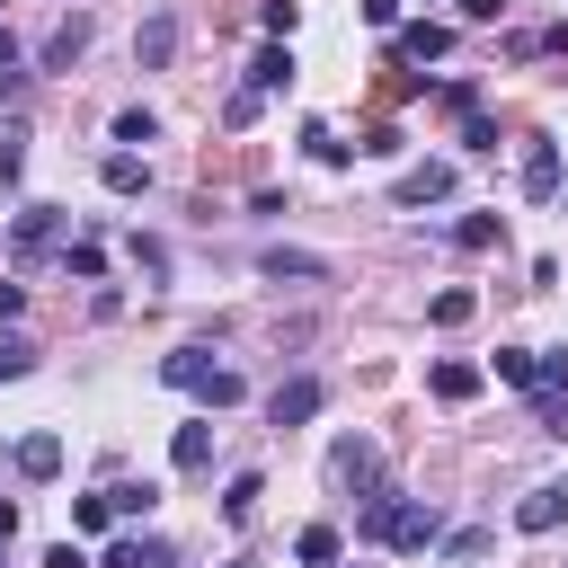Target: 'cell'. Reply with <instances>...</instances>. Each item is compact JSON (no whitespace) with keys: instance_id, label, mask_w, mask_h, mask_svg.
<instances>
[{"instance_id":"24","label":"cell","mask_w":568,"mask_h":568,"mask_svg":"<svg viewBox=\"0 0 568 568\" xmlns=\"http://www.w3.org/2000/svg\"><path fill=\"white\" fill-rule=\"evenodd\" d=\"M62 266H71L80 284H98V275H106V248H98V240H71V248H62Z\"/></svg>"},{"instance_id":"17","label":"cell","mask_w":568,"mask_h":568,"mask_svg":"<svg viewBox=\"0 0 568 568\" xmlns=\"http://www.w3.org/2000/svg\"><path fill=\"white\" fill-rule=\"evenodd\" d=\"M98 568H169V550L160 541H142V532H124V541H106V559Z\"/></svg>"},{"instance_id":"25","label":"cell","mask_w":568,"mask_h":568,"mask_svg":"<svg viewBox=\"0 0 568 568\" xmlns=\"http://www.w3.org/2000/svg\"><path fill=\"white\" fill-rule=\"evenodd\" d=\"M470 311H479V302H470V293H462V284H453V293H435V302H426V320H435V328H462V320H470Z\"/></svg>"},{"instance_id":"1","label":"cell","mask_w":568,"mask_h":568,"mask_svg":"<svg viewBox=\"0 0 568 568\" xmlns=\"http://www.w3.org/2000/svg\"><path fill=\"white\" fill-rule=\"evenodd\" d=\"M355 532H364V541H382V550H435V541H444V506H435V497L373 488V497H364V515H355Z\"/></svg>"},{"instance_id":"15","label":"cell","mask_w":568,"mask_h":568,"mask_svg":"<svg viewBox=\"0 0 568 568\" xmlns=\"http://www.w3.org/2000/svg\"><path fill=\"white\" fill-rule=\"evenodd\" d=\"M169 462H178V470H204V462H213V417H195V426H178V444H169Z\"/></svg>"},{"instance_id":"21","label":"cell","mask_w":568,"mask_h":568,"mask_svg":"<svg viewBox=\"0 0 568 568\" xmlns=\"http://www.w3.org/2000/svg\"><path fill=\"white\" fill-rule=\"evenodd\" d=\"M497 231H506L497 213H462V222H453V248H497Z\"/></svg>"},{"instance_id":"12","label":"cell","mask_w":568,"mask_h":568,"mask_svg":"<svg viewBox=\"0 0 568 568\" xmlns=\"http://www.w3.org/2000/svg\"><path fill=\"white\" fill-rule=\"evenodd\" d=\"M426 382H435V399H453V408H462V399H479V364H462V355H444Z\"/></svg>"},{"instance_id":"11","label":"cell","mask_w":568,"mask_h":568,"mask_svg":"<svg viewBox=\"0 0 568 568\" xmlns=\"http://www.w3.org/2000/svg\"><path fill=\"white\" fill-rule=\"evenodd\" d=\"M98 178H106V195H151V160L142 151H106Z\"/></svg>"},{"instance_id":"23","label":"cell","mask_w":568,"mask_h":568,"mask_svg":"<svg viewBox=\"0 0 568 568\" xmlns=\"http://www.w3.org/2000/svg\"><path fill=\"white\" fill-rule=\"evenodd\" d=\"M257 27H266V44H284V36L302 27V0H266V9H257Z\"/></svg>"},{"instance_id":"27","label":"cell","mask_w":568,"mask_h":568,"mask_svg":"<svg viewBox=\"0 0 568 568\" xmlns=\"http://www.w3.org/2000/svg\"><path fill=\"white\" fill-rule=\"evenodd\" d=\"M497 382H515V390H532V346H497Z\"/></svg>"},{"instance_id":"7","label":"cell","mask_w":568,"mask_h":568,"mask_svg":"<svg viewBox=\"0 0 568 568\" xmlns=\"http://www.w3.org/2000/svg\"><path fill=\"white\" fill-rule=\"evenodd\" d=\"M390 195H399V204H444V195H453V160H417V169H399Z\"/></svg>"},{"instance_id":"19","label":"cell","mask_w":568,"mask_h":568,"mask_svg":"<svg viewBox=\"0 0 568 568\" xmlns=\"http://www.w3.org/2000/svg\"><path fill=\"white\" fill-rule=\"evenodd\" d=\"M18 470H27V479H53V470H62V435H27V444H18Z\"/></svg>"},{"instance_id":"30","label":"cell","mask_w":568,"mask_h":568,"mask_svg":"<svg viewBox=\"0 0 568 568\" xmlns=\"http://www.w3.org/2000/svg\"><path fill=\"white\" fill-rule=\"evenodd\" d=\"M257 106H266L257 89H231V98H222V124H257Z\"/></svg>"},{"instance_id":"14","label":"cell","mask_w":568,"mask_h":568,"mask_svg":"<svg viewBox=\"0 0 568 568\" xmlns=\"http://www.w3.org/2000/svg\"><path fill=\"white\" fill-rule=\"evenodd\" d=\"M284 80H293V53H284V44H257V53H248V89L266 98V89H284Z\"/></svg>"},{"instance_id":"13","label":"cell","mask_w":568,"mask_h":568,"mask_svg":"<svg viewBox=\"0 0 568 568\" xmlns=\"http://www.w3.org/2000/svg\"><path fill=\"white\" fill-rule=\"evenodd\" d=\"M133 53H142V62L160 71V62L178 53V18H169V9H160V18H142V36H133Z\"/></svg>"},{"instance_id":"18","label":"cell","mask_w":568,"mask_h":568,"mask_svg":"<svg viewBox=\"0 0 568 568\" xmlns=\"http://www.w3.org/2000/svg\"><path fill=\"white\" fill-rule=\"evenodd\" d=\"M80 53H89V18H62V27H53V44H44V62H53V71H71Z\"/></svg>"},{"instance_id":"16","label":"cell","mask_w":568,"mask_h":568,"mask_svg":"<svg viewBox=\"0 0 568 568\" xmlns=\"http://www.w3.org/2000/svg\"><path fill=\"white\" fill-rule=\"evenodd\" d=\"M98 497H106V515H124V524L160 506V488H151V479H115V488H98Z\"/></svg>"},{"instance_id":"37","label":"cell","mask_w":568,"mask_h":568,"mask_svg":"<svg viewBox=\"0 0 568 568\" xmlns=\"http://www.w3.org/2000/svg\"><path fill=\"white\" fill-rule=\"evenodd\" d=\"M44 568H89V559H80V541H62V550H53Z\"/></svg>"},{"instance_id":"34","label":"cell","mask_w":568,"mask_h":568,"mask_svg":"<svg viewBox=\"0 0 568 568\" xmlns=\"http://www.w3.org/2000/svg\"><path fill=\"white\" fill-rule=\"evenodd\" d=\"M453 9H462V27H488V18L506 9V0H453Z\"/></svg>"},{"instance_id":"33","label":"cell","mask_w":568,"mask_h":568,"mask_svg":"<svg viewBox=\"0 0 568 568\" xmlns=\"http://www.w3.org/2000/svg\"><path fill=\"white\" fill-rule=\"evenodd\" d=\"M462 151H497V124L488 115H462Z\"/></svg>"},{"instance_id":"32","label":"cell","mask_w":568,"mask_h":568,"mask_svg":"<svg viewBox=\"0 0 568 568\" xmlns=\"http://www.w3.org/2000/svg\"><path fill=\"white\" fill-rule=\"evenodd\" d=\"M18 169H27V133H18V124H9V133H0V186H9V178H18Z\"/></svg>"},{"instance_id":"26","label":"cell","mask_w":568,"mask_h":568,"mask_svg":"<svg viewBox=\"0 0 568 568\" xmlns=\"http://www.w3.org/2000/svg\"><path fill=\"white\" fill-rule=\"evenodd\" d=\"M302 142H311V160H320V169H346V142H337L328 124H302Z\"/></svg>"},{"instance_id":"38","label":"cell","mask_w":568,"mask_h":568,"mask_svg":"<svg viewBox=\"0 0 568 568\" xmlns=\"http://www.w3.org/2000/svg\"><path fill=\"white\" fill-rule=\"evenodd\" d=\"M9 532H18V506H9V497H0V541H9Z\"/></svg>"},{"instance_id":"28","label":"cell","mask_w":568,"mask_h":568,"mask_svg":"<svg viewBox=\"0 0 568 568\" xmlns=\"http://www.w3.org/2000/svg\"><path fill=\"white\" fill-rule=\"evenodd\" d=\"M27 364H36V346H27V337H18V328H0V382H18V373H27Z\"/></svg>"},{"instance_id":"5","label":"cell","mask_w":568,"mask_h":568,"mask_svg":"<svg viewBox=\"0 0 568 568\" xmlns=\"http://www.w3.org/2000/svg\"><path fill=\"white\" fill-rule=\"evenodd\" d=\"M328 479H337V488H382V453H373L364 435H337V453H328Z\"/></svg>"},{"instance_id":"10","label":"cell","mask_w":568,"mask_h":568,"mask_svg":"<svg viewBox=\"0 0 568 568\" xmlns=\"http://www.w3.org/2000/svg\"><path fill=\"white\" fill-rule=\"evenodd\" d=\"M257 275H275V284H284V275H293V284H328V257H311V248H266Z\"/></svg>"},{"instance_id":"36","label":"cell","mask_w":568,"mask_h":568,"mask_svg":"<svg viewBox=\"0 0 568 568\" xmlns=\"http://www.w3.org/2000/svg\"><path fill=\"white\" fill-rule=\"evenodd\" d=\"M27 311V284H0V320H18Z\"/></svg>"},{"instance_id":"35","label":"cell","mask_w":568,"mask_h":568,"mask_svg":"<svg viewBox=\"0 0 568 568\" xmlns=\"http://www.w3.org/2000/svg\"><path fill=\"white\" fill-rule=\"evenodd\" d=\"M364 27H399V0H364Z\"/></svg>"},{"instance_id":"6","label":"cell","mask_w":568,"mask_h":568,"mask_svg":"<svg viewBox=\"0 0 568 568\" xmlns=\"http://www.w3.org/2000/svg\"><path fill=\"white\" fill-rule=\"evenodd\" d=\"M320 399H328V390H320L311 373H293V382H275V399H266V417H275V426H311V417H320Z\"/></svg>"},{"instance_id":"31","label":"cell","mask_w":568,"mask_h":568,"mask_svg":"<svg viewBox=\"0 0 568 568\" xmlns=\"http://www.w3.org/2000/svg\"><path fill=\"white\" fill-rule=\"evenodd\" d=\"M71 524H80V532H106L115 515H106V497H71Z\"/></svg>"},{"instance_id":"8","label":"cell","mask_w":568,"mask_h":568,"mask_svg":"<svg viewBox=\"0 0 568 568\" xmlns=\"http://www.w3.org/2000/svg\"><path fill=\"white\" fill-rule=\"evenodd\" d=\"M444 53H453V27H444V18L399 27V62H444Z\"/></svg>"},{"instance_id":"4","label":"cell","mask_w":568,"mask_h":568,"mask_svg":"<svg viewBox=\"0 0 568 568\" xmlns=\"http://www.w3.org/2000/svg\"><path fill=\"white\" fill-rule=\"evenodd\" d=\"M568 524V479H541L515 497V532H559Z\"/></svg>"},{"instance_id":"3","label":"cell","mask_w":568,"mask_h":568,"mask_svg":"<svg viewBox=\"0 0 568 568\" xmlns=\"http://www.w3.org/2000/svg\"><path fill=\"white\" fill-rule=\"evenodd\" d=\"M62 231H71V213H62V204H27V213L9 222V240H18V257H44V248H71Z\"/></svg>"},{"instance_id":"22","label":"cell","mask_w":568,"mask_h":568,"mask_svg":"<svg viewBox=\"0 0 568 568\" xmlns=\"http://www.w3.org/2000/svg\"><path fill=\"white\" fill-rule=\"evenodd\" d=\"M293 559H302V568H328V559H337V532H328V524H302Z\"/></svg>"},{"instance_id":"40","label":"cell","mask_w":568,"mask_h":568,"mask_svg":"<svg viewBox=\"0 0 568 568\" xmlns=\"http://www.w3.org/2000/svg\"><path fill=\"white\" fill-rule=\"evenodd\" d=\"M231 568H257V559H231Z\"/></svg>"},{"instance_id":"2","label":"cell","mask_w":568,"mask_h":568,"mask_svg":"<svg viewBox=\"0 0 568 568\" xmlns=\"http://www.w3.org/2000/svg\"><path fill=\"white\" fill-rule=\"evenodd\" d=\"M160 382L186 390V399H204V408H231V399H240V373L213 364L204 346H169V355H160Z\"/></svg>"},{"instance_id":"29","label":"cell","mask_w":568,"mask_h":568,"mask_svg":"<svg viewBox=\"0 0 568 568\" xmlns=\"http://www.w3.org/2000/svg\"><path fill=\"white\" fill-rule=\"evenodd\" d=\"M151 133H160L151 106H124V115H115V142H151Z\"/></svg>"},{"instance_id":"9","label":"cell","mask_w":568,"mask_h":568,"mask_svg":"<svg viewBox=\"0 0 568 568\" xmlns=\"http://www.w3.org/2000/svg\"><path fill=\"white\" fill-rule=\"evenodd\" d=\"M524 195H532V204L559 195V142H524Z\"/></svg>"},{"instance_id":"20","label":"cell","mask_w":568,"mask_h":568,"mask_svg":"<svg viewBox=\"0 0 568 568\" xmlns=\"http://www.w3.org/2000/svg\"><path fill=\"white\" fill-rule=\"evenodd\" d=\"M257 497H266V479H257V470H240V479L222 488V515H231V524H248V515H257Z\"/></svg>"},{"instance_id":"39","label":"cell","mask_w":568,"mask_h":568,"mask_svg":"<svg viewBox=\"0 0 568 568\" xmlns=\"http://www.w3.org/2000/svg\"><path fill=\"white\" fill-rule=\"evenodd\" d=\"M9 62H18V36H9V27H0V71H9Z\"/></svg>"}]
</instances>
